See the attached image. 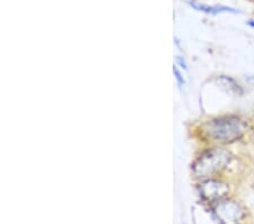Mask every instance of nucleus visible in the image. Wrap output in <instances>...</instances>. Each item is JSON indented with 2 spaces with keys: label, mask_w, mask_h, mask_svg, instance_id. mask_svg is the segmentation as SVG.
<instances>
[{
  "label": "nucleus",
  "mask_w": 254,
  "mask_h": 224,
  "mask_svg": "<svg viewBox=\"0 0 254 224\" xmlns=\"http://www.w3.org/2000/svg\"><path fill=\"white\" fill-rule=\"evenodd\" d=\"M202 130L210 141L232 143L244 135L247 132V124L239 117L225 116L208 121Z\"/></svg>",
  "instance_id": "obj_1"
},
{
  "label": "nucleus",
  "mask_w": 254,
  "mask_h": 224,
  "mask_svg": "<svg viewBox=\"0 0 254 224\" xmlns=\"http://www.w3.org/2000/svg\"><path fill=\"white\" fill-rule=\"evenodd\" d=\"M231 153L220 148L209 149L194 162L192 170L196 178L210 179V177L222 172L231 161Z\"/></svg>",
  "instance_id": "obj_2"
},
{
  "label": "nucleus",
  "mask_w": 254,
  "mask_h": 224,
  "mask_svg": "<svg viewBox=\"0 0 254 224\" xmlns=\"http://www.w3.org/2000/svg\"><path fill=\"white\" fill-rule=\"evenodd\" d=\"M215 214L223 224H237L243 218V210L234 201H220L215 206Z\"/></svg>",
  "instance_id": "obj_3"
},
{
  "label": "nucleus",
  "mask_w": 254,
  "mask_h": 224,
  "mask_svg": "<svg viewBox=\"0 0 254 224\" xmlns=\"http://www.w3.org/2000/svg\"><path fill=\"white\" fill-rule=\"evenodd\" d=\"M200 195L207 201H217L222 199L228 193V187L226 183L215 180V179H206L199 187Z\"/></svg>",
  "instance_id": "obj_4"
},
{
  "label": "nucleus",
  "mask_w": 254,
  "mask_h": 224,
  "mask_svg": "<svg viewBox=\"0 0 254 224\" xmlns=\"http://www.w3.org/2000/svg\"><path fill=\"white\" fill-rule=\"evenodd\" d=\"M190 5L192 7H194L195 9L198 10H202L207 14H218V13H225V11H232V13H239V10L234 9V8H229V7H223V6H217V7H209V6H204L202 3H196V2H191Z\"/></svg>",
  "instance_id": "obj_5"
},
{
  "label": "nucleus",
  "mask_w": 254,
  "mask_h": 224,
  "mask_svg": "<svg viewBox=\"0 0 254 224\" xmlns=\"http://www.w3.org/2000/svg\"><path fill=\"white\" fill-rule=\"evenodd\" d=\"M174 73H175V75H176V79L179 80V84L182 85L184 83V79L182 78V76H181V74H180V72L176 68H174Z\"/></svg>",
  "instance_id": "obj_6"
},
{
  "label": "nucleus",
  "mask_w": 254,
  "mask_h": 224,
  "mask_svg": "<svg viewBox=\"0 0 254 224\" xmlns=\"http://www.w3.org/2000/svg\"><path fill=\"white\" fill-rule=\"evenodd\" d=\"M178 60L180 61V64H181V65H182V67H183V68H187V66H186V64H184V61H182V60H181V58H180V57H178Z\"/></svg>",
  "instance_id": "obj_7"
},
{
  "label": "nucleus",
  "mask_w": 254,
  "mask_h": 224,
  "mask_svg": "<svg viewBox=\"0 0 254 224\" xmlns=\"http://www.w3.org/2000/svg\"><path fill=\"white\" fill-rule=\"evenodd\" d=\"M248 24L250 26H252V27H254V20H249L248 22Z\"/></svg>",
  "instance_id": "obj_8"
}]
</instances>
